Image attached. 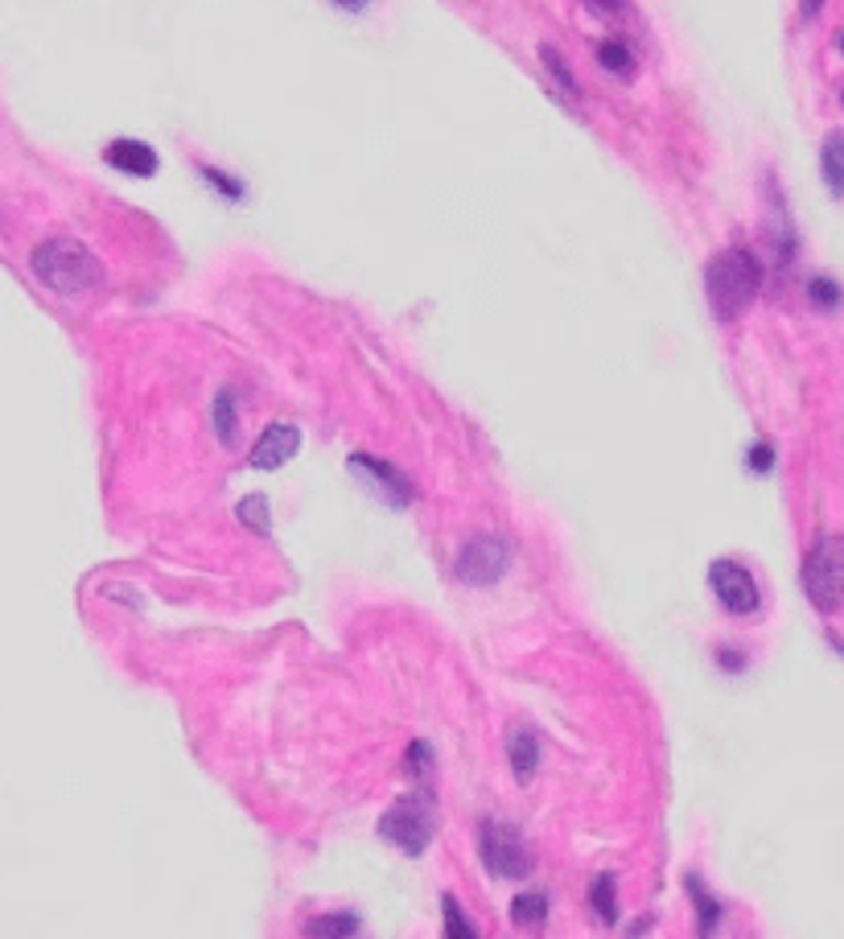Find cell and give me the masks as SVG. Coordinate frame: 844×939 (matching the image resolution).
I'll use <instances>...</instances> for the list:
<instances>
[{"label": "cell", "instance_id": "9c48e42d", "mask_svg": "<svg viewBox=\"0 0 844 939\" xmlns=\"http://www.w3.org/2000/svg\"><path fill=\"white\" fill-rule=\"evenodd\" d=\"M301 449V428L288 421H272L252 445V466L255 470H281L288 458H297Z\"/></svg>", "mask_w": 844, "mask_h": 939}, {"label": "cell", "instance_id": "4fadbf2b", "mask_svg": "<svg viewBox=\"0 0 844 939\" xmlns=\"http://www.w3.org/2000/svg\"><path fill=\"white\" fill-rule=\"evenodd\" d=\"M820 173H824V186L844 198V133H828L824 145H820Z\"/></svg>", "mask_w": 844, "mask_h": 939}, {"label": "cell", "instance_id": "6da1fadb", "mask_svg": "<svg viewBox=\"0 0 844 939\" xmlns=\"http://www.w3.org/2000/svg\"><path fill=\"white\" fill-rule=\"evenodd\" d=\"M705 293L717 322H738L762 293V260L750 248H726L705 268Z\"/></svg>", "mask_w": 844, "mask_h": 939}, {"label": "cell", "instance_id": "8992f818", "mask_svg": "<svg viewBox=\"0 0 844 939\" xmlns=\"http://www.w3.org/2000/svg\"><path fill=\"white\" fill-rule=\"evenodd\" d=\"M506 569H511V548H506L503 536H494V531H478L470 536L461 552H457L454 561V573L457 581H466V585H478V589H487V585H499L506 577Z\"/></svg>", "mask_w": 844, "mask_h": 939}, {"label": "cell", "instance_id": "7a4b0ae2", "mask_svg": "<svg viewBox=\"0 0 844 939\" xmlns=\"http://www.w3.org/2000/svg\"><path fill=\"white\" fill-rule=\"evenodd\" d=\"M30 268L34 276L58 297H83V293L100 289L103 285V264L100 256L79 240H67V236H54V240L37 243L34 256H30Z\"/></svg>", "mask_w": 844, "mask_h": 939}, {"label": "cell", "instance_id": "d6986e66", "mask_svg": "<svg viewBox=\"0 0 844 939\" xmlns=\"http://www.w3.org/2000/svg\"><path fill=\"white\" fill-rule=\"evenodd\" d=\"M309 936H355L358 931V915L351 911H338V915H321V919L305 923Z\"/></svg>", "mask_w": 844, "mask_h": 939}, {"label": "cell", "instance_id": "30bf717a", "mask_svg": "<svg viewBox=\"0 0 844 939\" xmlns=\"http://www.w3.org/2000/svg\"><path fill=\"white\" fill-rule=\"evenodd\" d=\"M103 161L112 165V170L119 173H133V178H152L157 173V165H161V157H157V149L152 145H145V140H133V137H116L107 149H103Z\"/></svg>", "mask_w": 844, "mask_h": 939}, {"label": "cell", "instance_id": "9a60e30c", "mask_svg": "<svg viewBox=\"0 0 844 939\" xmlns=\"http://www.w3.org/2000/svg\"><path fill=\"white\" fill-rule=\"evenodd\" d=\"M511 919H515V927H544V919H548V894L544 890H524V894H515L511 898Z\"/></svg>", "mask_w": 844, "mask_h": 939}, {"label": "cell", "instance_id": "ac0fdd59", "mask_svg": "<svg viewBox=\"0 0 844 939\" xmlns=\"http://www.w3.org/2000/svg\"><path fill=\"white\" fill-rule=\"evenodd\" d=\"M540 62H544V70H548V79H552V83H557L560 91L573 100V95H577V79H573V70H569V62H564V54H560L557 46H548V42H544V46H540Z\"/></svg>", "mask_w": 844, "mask_h": 939}, {"label": "cell", "instance_id": "f546056e", "mask_svg": "<svg viewBox=\"0 0 844 939\" xmlns=\"http://www.w3.org/2000/svg\"><path fill=\"white\" fill-rule=\"evenodd\" d=\"M841 100H844V91H841Z\"/></svg>", "mask_w": 844, "mask_h": 939}, {"label": "cell", "instance_id": "603a6c76", "mask_svg": "<svg viewBox=\"0 0 844 939\" xmlns=\"http://www.w3.org/2000/svg\"><path fill=\"white\" fill-rule=\"evenodd\" d=\"M198 173H203V178H206V182H210V186L219 190L223 198H231V203H239V198H243V182H236L231 173L215 170V165H198Z\"/></svg>", "mask_w": 844, "mask_h": 939}, {"label": "cell", "instance_id": "5bb4252c", "mask_svg": "<svg viewBox=\"0 0 844 939\" xmlns=\"http://www.w3.org/2000/svg\"><path fill=\"white\" fill-rule=\"evenodd\" d=\"M210 421H215V437L223 445L236 442V428H239V396L236 388H219L215 396V409H210Z\"/></svg>", "mask_w": 844, "mask_h": 939}, {"label": "cell", "instance_id": "5b68a950", "mask_svg": "<svg viewBox=\"0 0 844 939\" xmlns=\"http://www.w3.org/2000/svg\"><path fill=\"white\" fill-rule=\"evenodd\" d=\"M803 594L820 615L844 606V536H824L803 561Z\"/></svg>", "mask_w": 844, "mask_h": 939}, {"label": "cell", "instance_id": "e0dca14e", "mask_svg": "<svg viewBox=\"0 0 844 939\" xmlns=\"http://www.w3.org/2000/svg\"><path fill=\"white\" fill-rule=\"evenodd\" d=\"M590 906L597 911V919L614 927L618 923V886H614V873H597V882L590 886Z\"/></svg>", "mask_w": 844, "mask_h": 939}, {"label": "cell", "instance_id": "d4e9b609", "mask_svg": "<svg viewBox=\"0 0 844 939\" xmlns=\"http://www.w3.org/2000/svg\"><path fill=\"white\" fill-rule=\"evenodd\" d=\"M745 466H750L754 474H766V470L775 466V449H771L766 442H759L754 449H750V454H745Z\"/></svg>", "mask_w": 844, "mask_h": 939}, {"label": "cell", "instance_id": "7402d4cb", "mask_svg": "<svg viewBox=\"0 0 844 939\" xmlns=\"http://www.w3.org/2000/svg\"><path fill=\"white\" fill-rule=\"evenodd\" d=\"M808 301L816 309H836L841 306V285L832 276H811L808 280Z\"/></svg>", "mask_w": 844, "mask_h": 939}, {"label": "cell", "instance_id": "4316f807", "mask_svg": "<svg viewBox=\"0 0 844 939\" xmlns=\"http://www.w3.org/2000/svg\"><path fill=\"white\" fill-rule=\"evenodd\" d=\"M334 9H342V13H363L367 9V0H330Z\"/></svg>", "mask_w": 844, "mask_h": 939}, {"label": "cell", "instance_id": "52a82bcc", "mask_svg": "<svg viewBox=\"0 0 844 939\" xmlns=\"http://www.w3.org/2000/svg\"><path fill=\"white\" fill-rule=\"evenodd\" d=\"M709 585H712V598L726 606L729 615L750 618L762 610V589L754 573L738 561H712L709 564Z\"/></svg>", "mask_w": 844, "mask_h": 939}, {"label": "cell", "instance_id": "8fae6325", "mask_svg": "<svg viewBox=\"0 0 844 939\" xmlns=\"http://www.w3.org/2000/svg\"><path fill=\"white\" fill-rule=\"evenodd\" d=\"M506 758H511V770L520 783H532L536 770H540V737L532 725H511L506 730Z\"/></svg>", "mask_w": 844, "mask_h": 939}, {"label": "cell", "instance_id": "f1b7e54d", "mask_svg": "<svg viewBox=\"0 0 844 939\" xmlns=\"http://www.w3.org/2000/svg\"><path fill=\"white\" fill-rule=\"evenodd\" d=\"M841 54H844V34H841Z\"/></svg>", "mask_w": 844, "mask_h": 939}, {"label": "cell", "instance_id": "484cf974", "mask_svg": "<svg viewBox=\"0 0 844 939\" xmlns=\"http://www.w3.org/2000/svg\"><path fill=\"white\" fill-rule=\"evenodd\" d=\"M581 4H590L597 18H623V13H630V0H581Z\"/></svg>", "mask_w": 844, "mask_h": 939}, {"label": "cell", "instance_id": "83f0119b", "mask_svg": "<svg viewBox=\"0 0 844 939\" xmlns=\"http://www.w3.org/2000/svg\"><path fill=\"white\" fill-rule=\"evenodd\" d=\"M824 9V0H803V18H816Z\"/></svg>", "mask_w": 844, "mask_h": 939}, {"label": "cell", "instance_id": "cb8c5ba5", "mask_svg": "<svg viewBox=\"0 0 844 939\" xmlns=\"http://www.w3.org/2000/svg\"><path fill=\"white\" fill-rule=\"evenodd\" d=\"M408 770H412L417 779H429V770H433V751H429L424 742H412V746H408Z\"/></svg>", "mask_w": 844, "mask_h": 939}, {"label": "cell", "instance_id": "44dd1931", "mask_svg": "<svg viewBox=\"0 0 844 939\" xmlns=\"http://www.w3.org/2000/svg\"><path fill=\"white\" fill-rule=\"evenodd\" d=\"M441 915H445V936H457V939L478 936L470 923H466V915H461V906H457L454 894H441Z\"/></svg>", "mask_w": 844, "mask_h": 939}, {"label": "cell", "instance_id": "ba28073f", "mask_svg": "<svg viewBox=\"0 0 844 939\" xmlns=\"http://www.w3.org/2000/svg\"><path fill=\"white\" fill-rule=\"evenodd\" d=\"M351 474L367 479V486H372L384 503H391V507H408V503L417 499L412 482H408L396 466H388L384 458H372V454H351Z\"/></svg>", "mask_w": 844, "mask_h": 939}, {"label": "cell", "instance_id": "2e32d148", "mask_svg": "<svg viewBox=\"0 0 844 939\" xmlns=\"http://www.w3.org/2000/svg\"><path fill=\"white\" fill-rule=\"evenodd\" d=\"M597 62L606 75H618V79H630L635 75V50L626 46L623 37H606L602 46H597Z\"/></svg>", "mask_w": 844, "mask_h": 939}, {"label": "cell", "instance_id": "277c9868", "mask_svg": "<svg viewBox=\"0 0 844 939\" xmlns=\"http://www.w3.org/2000/svg\"><path fill=\"white\" fill-rule=\"evenodd\" d=\"M478 857L487 873L503 878V882H524L536 870V857H532V845L520 828H511L503 820H482L478 828Z\"/></svg>", "mask_w": 844, "mask_h": 939}, {"label": "cell", "instance_id": "7c38bea8", "mask_svg": "<svg viewBox=\"0 0 844 939\" xmlns=\"http://www.w3.org/2000/svg\"><path fill=\"white\" fill-rule=\"evenodd\" d=\"M684 886H688V898H693V906H696V931H700V936H712V931L721 927V903L705 890L700 873H684Z\"/></svg>", "mask_w": 844, "mask_h": 939}, {"label": "cell", "instance_id": "3957f363", "mask_svg": "<svg viewBox=\"0 0 844 939\" xmlns=\"http://www.w3.org/2000/svg\"><path fill=\"white\" fill-rule=\"evenodd\" d=\"M433 833H437V812H433V800L421 795V791L400 795L379 820V837L396 845L404 857H421L433 845Z\"/></svg>", "mask_w": 844, "mask_h": 939}, {"label": "cell", "instance_id": "ffe728a7", "mask_svg": "<svg viewBox=\"0 0 844 939\" xmlns=\"http://www.w3.org/2000/svg\"><path fill=\"white\" fill-rule=\"evenodd\" d=\"M239 524L243 528H252V531H269L272 528V515H269V499L264 495H248V499H239Z\"/></svg>", "mask_w": 844, "mask_h": 939}]
</instances>
